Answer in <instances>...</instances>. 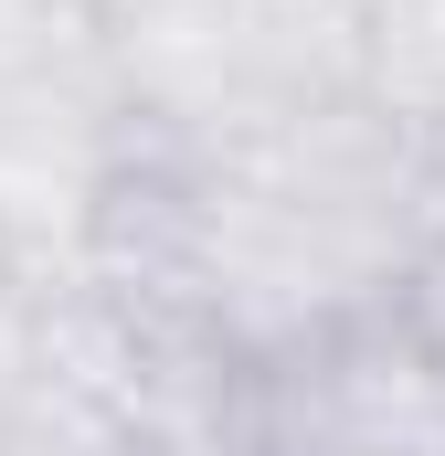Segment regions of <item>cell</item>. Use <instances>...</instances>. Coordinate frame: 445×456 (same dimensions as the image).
Listing matches in <instances>:
<instances>
[{"label":"cell","instance_id":"1","mask_svg":"<svg viewBox=\"0 0 445 456\" xmlns=\"http://www.w3.org/2000/svg\"><path fill=\"white\" fill-rule=\"evenodd\" d=\"M255 456H445V361L403 319L297 350L265 371Z\"/></svg>","mask_w":445,"mask_h":456},{"label":"cell","instance_id":"2","mask_svg":"<svg viewBox=\"0 0 445 456\" xmlns=\"http://www.w3.org/2000/svg\"><path fill=\"white\" fill-rule=\"evenodd\" d=\"M0 456H149V446L117 425L96 393L32 371V340H21V382H11V403H0Z\"/></svg>","mask_w":445,"mask_h":456},{"label":"cell","instance_id":"3","mask_svg":"<svg viewBox=\"0 0 445 456\" xmlns=\"http://www.w3.org/2000/svg\"><path fill=\"white\" fill-rule=\"evenodd\" d=\"M392 319L414 330V340L445 361V213H435V233L414 244V265H403V297H392Z\"/></svg>","mask_w":445,"mask_h":456}]
</instances>
